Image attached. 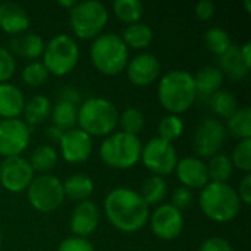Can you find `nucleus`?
Returning <instances> with one entry per match:
<instances>
[{
  "mask_svg": "<svg viewBox=\"0 0 251 251\" xmlns=\"http://www.w3.org/2000/svg\"><path fill=\"white\" fill-rule=\"evenodd\" d=\"M56 251H96L94 246L88 241V238L81 237H68L57 246Z\"/></svg>",
  "mask_w": 251,
  "mask_h": 251,
  "instance_id": "40",
  "label": "nucleus"
},
{
  "mask_svg": "<svg viewBox=\"0 0 251 251\" xmlns=\"http://www.w3.org/2000/svg\"><path fill=\"white\" fill-rule=\"evenodd\" d=\"M193 203V191L185 187H179L172 193V206L179 212L188 209Z\"/></svg>",
  "mask_w": 251,
  "mask_h": 251,
  "instance_id": "41",
  "label": "nucleus"
},
{
  "mask_svg": "<svg viewBox=\"0 0 251 251\" xmlns=\"http://www.w3.org/2000/svg\"><path fill=\"white\" fill-rule=\"evenodd\" d=\"M25 101V96L19 87L10 82L0 84V118L16 119L22 115Z\"/></svg>",
  "mask_w": 251,
  "mask_h": 251,
  "instance_id": "20",
  "label": "nucleus"
},
{
  "mask_svg": "<svg viewBox=\"0 0 251 251\" xmlns=\"http://www.w3.org/2000/svg\"><path fill=\"white\" fill-rule=\"evenodd\" d=\"M59 149L65 162L72 165L84 163L91 157L93 138L82 129L74 128L63 132L59 141Z\"/></svg>",
  "mask_w": 251,
  "mask_h": 251,
  "instance_id": "15",
  "label": "nucleus"
},
{
  "mask_svg": "<svg viewBox=\"0 0 251 251\" xmlns=\"http://www.w3.org/2000/svg\"><path fill=\"white\" fill-rule=\"evenodd\" d=\"M246 9H247V12H251V4H250V0H246Z\"/></svg>",
  "mask_w": 251,
  "mask_h": 251,
  "instance_id": "49",
  "label": "nucleus"
},
{
  "mask_svg": "<svg viewBox=\"0 0 251 251\" xmlns=\"http://www.w3.org/2000/svg\"><path fill=\"white\" fill-rule=\"evenodd\" d=\"M75 4H76L75 0H59V6L66 7V9H69V10H71Z\"/></svg>",
  "mask_w": 251,
  "mask_h": 251,
  "instance_id": "48",
  "label": "nucleus"
},
{
  "mask_svg": "<svg viewBox=\"0 0 251 251\" xmlns=\"http://www.w3.org/2000/svg\"><path fill=\"white\" fill-rule=\"evenodd\" d=\"M157 97L165 110L171 115H181L193 107L197 91L194 78L188 71L174 69L166 72L157 85Z\"/></svg>",
  "mask_w": 251,
  "mask_h": 251,
  "instance_id": "2",
  "label": "nucleus"
},
{
  "mask_svg": "<svg viewBox=\"0 0 251 251\" xmlns=\"http://www.w3.org/2000/svg\"><path fill=\"white\" fill-rule=\"evenodd\" d=\"M140 160L151 175L163 178L175 171L179 157L174 144L163 141L159 137H153L143 146Z\"/></svg>",
  "mask_w": 251,
  "mask_h": 251,
  "instance_id": "10",
  "label": "nucleus"
},
{
  "mask_svg": "<svg viewBox=\"0 0 251 251\" xmlns=\"http://www.w3.org/2000/svg\"><path fill=\"white\" fill-rule=\"evenodd\" d=\"M63 193H65V197L78 203L90 200V197L94 193V181L88 175H84V174L71 175L63 182Z\"/></svg>",
  "mask_w": 251,
  "mask_h": 251,
  "instance_id": "25",
  "label": "nucleus"
},
{
  "mask_svg": "<svg viewBox=\"0 0 251 251\" xmlns=\"http://www.w3.org/2000/svg\"><path fill=\"white\" fill-rule=\"evenodd\" d=\"M51 125L59 128L60 131L66 132L69 129H74L76 125V119H78V106L63 101V100H57L56 104L51 106Z\"/></svg>",
  "mask_w": 251,
  "mask_h": 251,
  "instance_id": "27",
  "label": "nucleus"
},
{
  "mask_svg": "<svg viewBox=\"0 0 251 251\" xmlns=\"http://www.w3.org/2000/svg\"><path fill=\"white\" fill-rule=\"evenodd\" d=\"M237 194L241 200V203L244 204H250L251 203V174H246L244 178L240 182V187L237 190Z\"/></svg>",
  "mask_w": 251,
  "mask_h": 251,
  "instance_id": "44",
  "label": "nucleus"
},
{
  "mask_svg": "<svg viewBox=\"0 0 251 251\" xmlns=\"http://www.w3.org/2000/svg\"><path fill=\"white\" fill-rule=\"evenodd\" d=\"M126 76L137 87L151 85L160 75V62L151 53H140L128 60Z\"/></svg>",
  "mask_w": 251,
  "mask_h": 251,
  "instance_id": "16",
  "label": "nucleus"
},
{
  "mask_svg": "<svg viewBox=\"0 0 251 251\" xmlns=\"http://www.w3.org/2000/svg\"><path fill=\"white\" fill-rule=\"evenodd\" d=\"M174 172L176 174V178L182 184V187L190 190L203 188L210 182L206 163L194 156H187L178 160Z\"/></svg>",
  "mask_w": 251,
  "mask_h": 251,
  "instance_id": "18",
  "label": "nucleus"
},
{
  "mask_svg": "<svg viewBox=\"0 0 251 251\" xmlns=\"http://www.w3.org/2000/svg\"><path fill=\"white\" fill-rule=\"evenodd\" d=\"M26 197L31 207L40 213L57 210L66 199L63 193V182L50 174L34 176L26 190Z\"/></svg>",
  "mask_w": 251,
  "mask_h": 251,
  "instance_id": "9",
  "label": "nucleus"
},
{
  "mask_svg": "<svg viewBox=\"0 0 251 251\" xmlns=\"http://www.w3.org/2000/svg\"><path fill=\"white\" fill-rule=\"evenodd\" d=\"M103 210L110 225L125 234L140 231L150 216V209L140 193L128 187H118L109 191Z\"/></svg>",
  "mask_w": 251,
  "mask_h": 251,
  "instance_id": "1",
  "label": "nucleus"
},
{
  "mask_svg": "<svg viewBox=\"0 0 251 251\" xmlns=\"http://www.w3.org/2000/svg\"><path fill=\"white\" fill-rule=\"evenodd\" d=\"M184 132V121L178 115H166L160 119L157 125V137L163 141L174 143Z\"/></svg>",
  "mask_w": 251,
  "mask_h": 251,
  "instance_id": "35",
  "label": "nucleus"
},
{
  "mask_svg": "<svg viewBox=\"0 0 251 251\" xmlns=\"http://www.w3.org/2000/svg\"><path fill=\"white\" fill-rule=\"evenodd\" d=\"M226 132L238 140L251 138V109L249 106L238 107L226 119Z\"/></svg>",
  "mask_w": 251,
  "mask_h": 251,
  "instance_id": "29",
  "label": "nucleus"
},
{
  "mask_svg": "<svg viewBox=\"0 0 251 251\" xmlns=\"http://www.w3.org/2000/svg\"><path fill=\"white\" fill-rule=\"evenodd\" d=\"M51 113V101L46 96H34L28 101H25L22 115L24 122L31 128L44 124Z\"/></svg>",
  "mask_w": 251,
  "mask_h": 251,
  "instance_id": "24",
  "label": "nucleus"
},
{
  "mask_svg": "<svg viewBox=\"0 0 251 251\" xmlns=\"http://www.w3.org/2000/svg\"><path fill=\"white\" fill-rule=\"evenodd\" d=\"M119 122L116 106L103 97H90L78 107L76 124L79 129L93 137H107L115 132Z\"/></svg>",
  "mask_w": 251,
  "mask_h": 251,
  "instance_id": "4",
  "label": "nucleus"
},
{
  "mask_svg": "<svg viewBox=\"0 0 251 251\" xmlns=\"http://www.w3.org/2000/svg\"><path fill=\"white\" fill-rule=\"evenodd\" d=\"M109 21V10L104 3L97 0L76 1L69 10V25L75 37L94 40L101 34Z\"/></svg>",
  "mask_w": 251,
  "mask_h": 251,
  "instance_id": "7",
  "label": "nucleus"
},
{
  "mask_svg": "<svg viewBox=\"0 0 251 251\" xmlns=\"http://www.w3.org/2000/svg\"><path fill=\"white\" fill-rule=\"evenodd\" d=\"M199 251H234V249H232L231 243L226 241L225 238L212 237L201 243Z\"/></svg>",
  "mask_w": 251,
  "mask_h": 251,
  "instance_id": "42",
  "label": "nucleus"
},
{
  "mask_svg": "<svg viewBox=\"0 0 251 251\" xmlns=\"http://www.w3.org/2000/svg\"><path fill=\"white\" fill-rule=\"evenodd\" d=\"M143 143L138 135L126 134L122 131L107 135L100 146L101 160L119 171L134 168L141 159Z\"/></svg>",
  "mask_w": 251,
  "mask_h": 251,
  "instance_id": "6",
  "label": "nucleus"
},
{
  "mask_svg": "<svg viewBox=\"0 0 251 251\" xmlns=\"http://www.w3.org/2000/svg\"><path fill=\"white\" fill-rule=\"evenodd\" d=\"M231 162L234 168L250 174L251 172V138L247 140H240L232 151Z\"/></svg>",
  "mask_w": 251,
  "mask_h": 251,
  "instance_id": "38",
  "label": "nucleus"
},
{
  "mask_svg": "<svg viewBox=\"0 0 251 251\" xmlns=\"http://www.w3.org/2000/svg\"><path fill=\"white\" fill-rule=\"evenodd\" d=\"M112 7L116 18L126 25L141 22L144 15V6L140 0H116Z\"/></svg>",
  "mask_w": 251,
  "mask_h": 251,
  "instance_id": "32",
  "label": "nucleus"
},
{
  "mask_svg": "<svg viewBox=\"0 0 251 251\" xmlns=\"http://www.w3.org/2000/svg\"><path fill=\"white\" fill-rule=\"evenodd\" d=\"M219 69L225 75H228L232 79H244L249 75L250 68L246 65V62L241 57L240 46H231L222 56H219Z\"/></svg>",
  "mask_w": 251,
  "mask_h": 251,
  "instance_id": "22",
  "label": "nucleus"
},
{
  "mask_svg": "<svg viewBox=\"0 0 251 251\" xmlns=\"http://www.w3.org/2000/svg\"><path fill=\"white\" fill-rule=\"evenodd\" d=\"M196 15L201 21H209L215 15V3L210 0H201L196 4Z\"/></svg>",
  "mask_w": 251,
  "mask_h": 251,
  "instance_id": "43",
  "label": "nucleus"
},
{
  "mask_svg": "<svg viewBox=\"0 0 251 251\" xmlns=\"http://www.w3.org/2000/svg\"><path fill=\"white\" fill-rule=\"evenodd\" d=\"M204 44L207 50L216 56H222L231 46V35L222 26H212L204 32Z\"/></svg>",
  "mask_w": 251,
  "mask_h": 251,
  "instance_id": "33",
  "label": "nucleus"
},
{
  "mask_svg": "<svg viewBox=\"0 0 251 251\" xmlns=\"http://www.w3.org/2000/svg\"><path fill=\"white\" fill-rule=\"evenodd\" d=\"M240 51H241V57H243V60L246 62V65L251 68V43L250 41H247V43H244L241 47H240Z\"/></svg>",
  "mask_w": 251,
  "mask_h": 251,
  "instance_id": "47",
  "label": "nucleus"
},
{
  "mask_svg": "<svg viewBox=\"0 0 251 251\" xmlns=\"http://www.w3.org/2000/svg\"><path fill=\"white\" fill-rule=\"evenodd\" d=\"M207 166V174L210 182H228V179L232 176L234 172V165L231 162V157L225 153H218L210 157Z\"/></svg>",
  "mask_w": 251,
  "mask_h": 251,
  "instance_id": "31",
  "label": "nucleus"
},
{
  "mask_svg": "<svg viewBox=\"0 0 251 251\" xmlns=\"http://www.w3.org/2000/svg\"><path fill=\"white\" fill-rule=\"evenodd\" d=\"M16 71L15 56L4 47L0 46V84L7 82Z\"/></svg>",
  "mask_w": 251,
  "mask_h": 251,
  "instance_id": "39",
  "label": "nucleus"
},
{
  "mask_svg": "<svg viewBox=\"0 0 251 251\" xmlns=\"http://www.w3.org/2000/svg\"><path fill=\"white\" fill-rule=\"evenodd\" d=\"M99 224H100V210L94 201L85 200L74 207L69 219V226L74 237L88 238L91 234L96 232Z\"/></svg>",
  "mask_w": 251,
  "mask_h": 251,
  "instance_id": "17",
  "label": "nucleus"
},
{
  "mask_svg": "<svg viewBox=\"0 0 251 251\" xmlns=\"http://www.w3.org/2000/svg\"><path fill=\"white\" fill-rule=\"evenodd\" d=\"M194 78V85L197 96H204L210 97L216 91L221 90L224 84V74L218 66H204L199 69V72L193 76Z\"/></svg>",
  "mask_w": 251,
  "mask_h": 251,
  "instance_id": "23",
  "label": "nucleus"
},
{
  "mask_svg": "<svg viewBox=\"0 0 251 251\" xmlns=\"http://www.w3.org/2000/svg\"><path fill=\"white\" fill-rule=\"evenodd\" d=\"M57 160H59L57 150L49 144H44L32 150L28 162L34 172H40L41 175H44V174H49L51 169H54V166L57 165Z\"/></svg>",
  "mask_w": 251,
  "mask_h": 251,
  "instance_id": "30",
  "label": "nucleus"
},
{
  "mask_svg": "<svg viewBox=\"0 0 251 251\" xmlns=\"http://www.w3.org/2000/svg\"><path fill=\"white\" fill-rule=\"evenodd\" d=\"M29 16L26 10L18 3H1L0 4V29L7 34L19 35L28 31L29 28Z\"/></svg>",
  "mask_w": 251,
  "mask_h": 251,
  "instance_id": "19",
  "label": "nucleus"
},
{
  "mask_svg": "<svg viewBox=\"0 0 251 251\" xmlns=\"http://www.w3.org/2000/svg\"><path fill=\"white\" fill-rule=\"evenodd\" d=\"M151 232L163 241H172L178 238L184 229L182 212L172 204H160L149 216Z\"/></svg>",
  "mask_w": 251,
  "mask_h": 251,
  "instance_id": "14",
  "label": "nucleus"
},
{
  "mask_svg": "<svg viewBox=\"0 0 251 251\" xmlns=\"http://www.w3.org/2000/svg\"><path fill=\"white\" fill-rule=\"evenodd\" d=\"M146 125V118L141 110L135 107H128L119 115V122L118 126H121L122 132L138 135Z\"/></svg>",
  "mask_w": 251,
  "mask_h": 251,
  "instance_id": "36",
  "label": "nucleus"
},
{
  "mask_svg": "<svg viewBox=\"0 0 251 251\" xmlns=\"http://www.w3.org/2000/svg\"><path fill=\"white\" fill-rule=\"evenodd\" d=\"M21 76H22V81L26 85H29V87H40V85H43L49 79L50 74H49V71H47V68L44 66L43 62L32 60V62H29L24 68Z\"/></svg>",
  "mask_w": 251,
  "mask_h": 251,
  "instance_id": "37",
  "label": "nucleus"
},
{
  "mask_svg": "<svg viewBox=\"0 0 251 251\" xmlns=\"http://www.w3.org/2000/svg\"><path fill=\"white\" fill-rule=\"evenodd\" d=\"M122 41L125 43V46L128 49H134V50H143L146 47H149L154 38L153 29L144 24V22H135L131 25H126V28L124 29L122 35H121Z\"/></svg>",
  "mask_w": 251,
  "mask_h": 251,
  "instance_id": "26",
  "label": "nucleus"
},
{
  "mask_svg": "<svg viewBox=\"0 0 251 251\" xmlns=\"http://www.w3.org/2000/svg\"><path fill=\"white\" fill-rule=\"evenodd\" d=\"M62 135H63V131H60L59 128L53 126V125H50V126L46 129V137H47L49 140L54 141V143H59L60 138H62Z\"/></svg>",
  "mask_w": 251,
  "mask_h": 251,
  "instance_id": "46",
  "label": "nucleus"
},
{
  "mask_svg": "<svg viewBox=\"0 0 251 251\" xmlns=\"http://www.w3.org/2000/svg\"><path fill=\"white\" fill-rule=\"evenodd\" d=\"M44 40L35 34V32H24V34H19V35H15L10 43H9V51L12 54H18L21 57H25V59H31V60H35L38 59L40 56H43V51H44Z\"/></svg>",
  "mask_w": 251,
  "mask_h": 251,
  "instance_id": "21",
  "label": "nucleus"
},
{
  "mask_svg": "<svg viewBox=\"0 0 251 251\" xmlns=\"http://www.w3.org/2000/svg\"><path fill=\"white\" fill-rule=\"evenodd\" d=\"M79 60V46L74 37L68 34H57L51 37L43 51V63L49 74L54 76H65L71 74Z\"/></svg>",
  "mask_w": 251,
  "mask_h": 251,
  "instance_id": "8",
  "label": "nucleus"
},
{
  "mask_svg": "<svg viewBox=\"0 0 251 251\" xmlns=\"http://www.w3.org/2000/svg\"><path fill=\"white\" fill-rule=\"evenodd\" d=\"M210 107L219 118L228 119L238 109V103L231 91L221 88L213 96H210Z\"/></svg>",
  "mask_w": 251,
  "mask_h": 251,
  "instance_id": "34",
  "label": "nucleus"
},
{
  "mask_svg": "<svg viewBox=\"0 0 251 251\" xmlns=\"http://www.w3.org/2000/svg\"><path fill=\"white\" fill-rule=\"evenodd\" d=\"M90 57L94 68L100 74L115 76L126 68L129 60V49L125 46L121 35L115 32H104L93 40Z\"/></svg>",
  "mask_w": 251,
  "mask_h": 251,
  "instance_id": "5",
  "label": "nucleus"
},
{
  "mask_svg": "<svg viewBox=\"0 0 251 251\" xmlns=\"http://www.w3.org/2000/svg\"><path fill=\"white\" fill-rule=\"evenodd\" d=\"M59 100H63V101H68V103L78 106L81 103V94L78 90H75L72 87H65L59 93Z\"/></svg>",
  "mask_w": 251,
  "mask_h": 251,
  "instance_id": "45",
  "label": "nucleus"
},
{
  "mask_svg": "<svg viewBox=\"0 0 251 251\" xmlns=\"http://www.w3.org/2000/svg\"><path fill=\"white\" fill-rule=\"evenodd\" d=\"M31 128L19 118L0 121V156H21L29 144Z\"/></svg>",
  "mask_w": 251,
  "mask_h": 251,
  "instance_id": "12",
  "label": "nucleus"
},
{
  "mask_svg": "<svg viewBox=\"0 0 251 251\" xmlns=\"http://www.w3.org/2000/svg\"><path fill=\"white\" fill-rule=\"evenodd\" d=\"M34 171L28 159L22 156L6 157L0 163V184L9 193H24L34 179Z\"/></svg>",
  "mask_w": 251,
  "mask_h": 251,
  "instance_id": "13",
  "label": "nucleus"
},
{
  "mask_svg": "<svg viewBox=\"0 0 251 251\" xmlns=\"http://www.w3.org/2000/svg\"><path fill=\"white\" fill-rule=\"evenodd\" d=\"M226 134V128L219 119L209 118L203 121L197 126L193 137V149L197 153L199 159L218 154L225 144Z\"/></svg>",
  "mask_w": 251,
  "mask_h": 251,
  "instance_id": "11",
  "label": "nucleus"
},
{
  "mask_svg": "<svg viewBox=\"0 0 251 251\" xmlns=\"http://www.w3.org/2000/svg\"><path fill=\"white\" fill-rule=\"evenodd\" d=\"M140 196L143 197V200L147 203L149 207L160 206L168 196V184L165 178L156 175H150L149 178H146L141 184Z\"/></svg>",
  "mask_w": 251,
  "mask_h": 251,
  "instance_id": "28",
  "label": "nucleus"
},
{
  "mask_svg": "<svg viewBox=\"0 0 251 251\" xmlns=\"http://www.w3.org/2000/svg\"><path fill=\"white\" fill-rule=\"evenodd\" d=\"M241 204L237 190L228 182H209L199 196V206L203 215L218 224L234 221L241 212Z\"/></svg>",
  "mask_w": 251,
  "mask_h": 251,
  "instance_id": "3",
  "label": "nucleus"
},
{
  "mask_svg": "<svg viewBox=\"0 0 251 251\" xmlns=\"http://www.w3.org/2000/svg\"><path fill=\"white\" fill-rule=\"evenodd\" d=\"M1 241H3V237H1V231H0V246H1Z\"/></svg>",
  "mask_w": 251,
  "mask_h": 251,
  "instance_id": "50",
  "label": "nucleus"
}]
</instances>
